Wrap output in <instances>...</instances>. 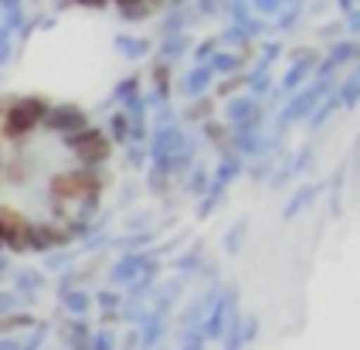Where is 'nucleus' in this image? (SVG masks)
Wrapping results in <instances>:
<instances>
[{
  "label": "nucleus",
  "mask_w": 360,
  "mask_h": 350,
  "mask_svg": "<svg viewBox=\"0 0 360 350\" xmlns=\"http://www.w3.org/2000/svg\"><path fill=\"white\" fill-rule=\"evenodd\" d=\"M82 4H99V0H82Z\"/></svg>",
  "instance_id": "7ed1b4c3"
},
{
  "label": "nucleus",
  "mask_w": 360,
  "mask_h": 350,
  "mask_svg": "<svg viewBox=\"0 0 360 350\" xmlns=\"http://www.w3.org/2000/svg\"><path fill=\"white\" fill-rule=\"evenodd\" d=\"M41 103L38 99H27V103H18L11 105V112H7V119H4V133L7 136H24L27 129H34L41 119Z\"/></svg>",
  "instance_id": "f257e3e1"
},
{
  "label": "nucleus",
  "mask_w": 360,
  "mask_h": 350,
  "mask_svg": "<svg viewBox=\"0 0 360 350\" xmlns=\"http://www.w3.org/2000/svg\"><path fill=\"white\" fill-rule=\"evenodd\" d=\"M72 143H75V150H79V157H85V160H102V157H105V150H109L105 140H102L99 133H92V129H85V133L75 136Z\"/></svg>",
  "instance_id": "f03ea898"
}]
</instances>
